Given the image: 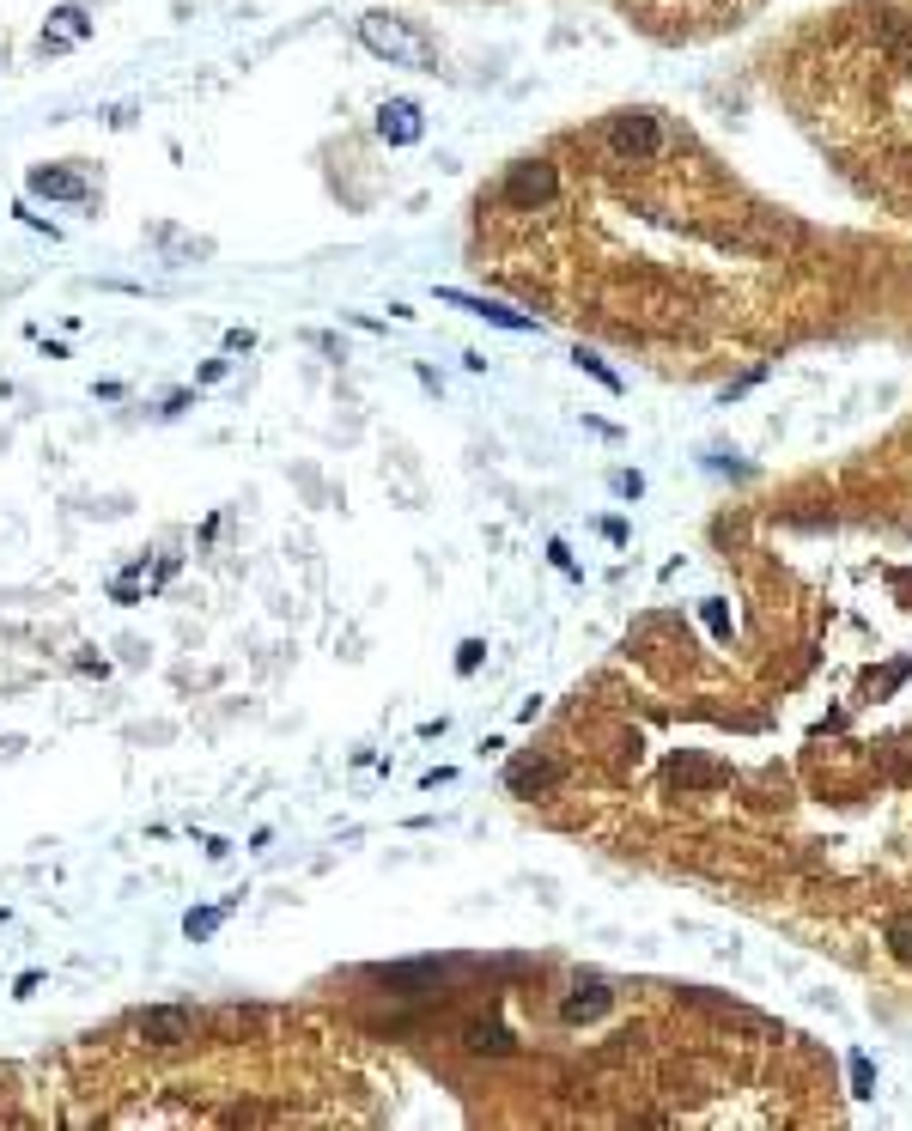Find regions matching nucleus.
Returning a JSON list of instances; mask_svg holds the SVG:
<instances>
[{"mask_svg":"<svg viewBox=\"0 0 912 1131\" xmlns=\"http://www.w3.org/2000/svg\"><path fill=\"white\" fill-rule=\"evenodd\" d=\"M359 37H365V49H371V55H384L390 67H438L432 37H426V31H414V25H408V19H396V13H365V19H359Z\"/></svg>","mask_w":912,"mask_h":1131,"instance_id":"1","label":"nucleus"},{"mask_svg":"<svg viewBox=\"0 0 912 1131\" xmlns=\"http://www.w3.org/2000/svg\"><path fill=\"white\" fill-rule=\"evenodd\" d=\"M663 116L657 110H621V116H608V153H615L621 165H645L663 153Z\"/></svg>","mask_w":912,"mask_h":1131,"instance_id":"2","label":"nucleus"},{"mask_svg":"<svg viewBox=\"0 0 912 1131\" xmlns=\"http://www.w3.org/2000/svg\"><path fill=\"white\" fill-rule=\"evenodd\" d=\"M554 189H560V177H554L548 159H517L505 189H499V201L505 207H542V201H554Z\"/></svg>","mask_w":912,"mask_h":1131,"instance_id":"3","label":"nucleus"},{"mask_svg":"<svg viewBox=\"0 0 912 1131\" xmlns=\"http://www.w3.org/2000/svg\"><path fill=\"white\" fill-rule=\"evenodd\" d=\"M438 305H456V311H469V317H487V323H499V329H517V335H529V329H536V317H523V311H505V305H493V298L456 292V286H444V292H438Z\"/></svg>","mask_w":912,"mask_h":1131,"instance_id":"4","label":"nucleus"},{"mask_svg":"<svg viewBox=\"0 0 912 1131\" xmlns=\"http://www.w3.org/2000/svg\"><path fill=\"white\" fill-rule=\"evenodd\" d=\"M140 1034H146L152 1046H183V1040H195V1016H189V1010H177V1004L140 1010Z\"/></svg>","mask_w":912,"mask_h":1131,"instance_id":"5","label":"nucleus"},{"mask_svg":"<svg viewBox=\"0 0 912 1131\" xmlns=\"http://www.w3.org/2000/svg\"><path fill=\"white\" fill-rule=\"evenodd\" d=\"M377 134H384L390 146H408V140H420V110H414L408 98L384 104V110H377Z\"/></svg>","mask_w":912,"mask_h":1131,"instance_id":"6","label":"nucleus"},{"mask_svg":"<svg viewBox=\"0 0 912 1131\" xmlns=\"http://www.w3.org/2000/svg\"><path fill=\"white\" fill-rule=\"evenodd\" d=\"M602 1010H608V986H602V979H578L572 998L560 1004L566 1022H590V1016H602Z\"/></svg>","mask_w":912,"mask_h":1131,"instance_id":"7","label":"nucleus"},{"mask_svg":"<svg viewBox=\"0 0 912 1131\" xmlns=\"http://www.w3.org/2000/svg\"><path fill=\"white\" fill-rule=\"evenodd\" d=\"M31 189L49 195V201H86V177H67V171H31Z\"/></svg>","mask_w":912,"mask_h":1131,"instance_id":"8","label":"nucleus"},{"mask_svg":"<svg viewBox=\"0 0 912 1131\" xmlns=\"http://www.w3.org/2000/svg\"><path fill=\"white\" fill-rule=\"evenodd\" d=\"M86 31H92L86 7H61V13H55V31H43V49H67V43H80Z\"/></svg>","mask_w":912,"mask_h":1131,"instance_id":"9","label":"nucleus"},{"mask_svg":"<svg viewBox=\"0 0 912 1131\" xmlns=\"http://www.w3.org/2000/svg\"><path fill=\"white\" fill-rule=\"evenodd\" d=\"M463 1046H469V1052H493V1059H505V1052H511V1034L493 1028V1022H469V1028H463Z\"/></svg>","mask_w":912,"mask_h":1131,"instance_id":"10","label":"nucleus"},{"mask_svg":"<svg viewBox=\"0 0 912 1131\" xmlns=\"http://www.w3.org/2000/svg\"><path fill=\"white\" fill-rule=\"evenodd\" d=\"M505 785H511L517 797H523V791H548V785H554V767H548V761H517V767L505 773Z\"/></svg>","mask_w":912,"mask_h":1131,"instance_id":"11","label":"nucleus"},{"mask_svg":"<svg viewBox=\"0 0 912 1131\" xmlns=\"http://www.w3.org/2000/svg\"><path fill=\"white\" fill-rule=\"evenodd\" d=\"M219 919H225V907H201V913H189V919H183V931L201 943V937H213V931H219Z\"/></svg>","mask_w":912,"mask_h":1131,"instance_id":"12","label":"nucleus"},{"mask_svg":"<svg viewBox=\"0 0 912 1131\" xmlns=\"http://www.w3.org/2000/svg\"><path fill=\"white\" fill-rule=\"evenodd\" d=\"M852 1095H876V1071L864 1052H852Z\"/></svg>","mask_w":912,"mask_h":1131,"instance_id":"13","label":"nucleus"},{"mask_svg":"<svg viewBox=\"0 0 912 1131\" xmlns=\"http://www.w3.org/2000/svg\"><path fill=\"white\" fill-rule=\"evenodd\" d=\"M578 365H584V371H596V377H602V384H608V390H621V377H615V371H608V365H602L596 353H584V347H578Z\"/></svg>","mask_w":912,"mask_h":1131,"instance_id":"14","label":"nucleus"},{"mask_svg":"<svg viewBox=\"0 0 912 1131\" xmlns=\"http://www.w3.org/2000/svg\"><path fill=\"white\" fill-rule=\"evenodd\" d=\"M706 627H712L718 639H730V615H724V602H718V596L706 602Z\"/></svg>","mask_w":912,"mask_h":1131,"instance_id":"15","label":"nucleus"},{"mask_svg":"<svg viewBox=\"0 0 912 1131\" xmlns=\"http://www.w3.org/2000/svg\"><path fill=\"white\" fill-rule=\"evenodd\" d=\"M481 651H487V645H481V639H469V645H463V651H456V669H463V675H469V669H475V663H481Z\"/></svg>","mask_w":912,"mask_h":1131,"instance_id":"16","label":"nucleus"},{"mask_svg":"<svg viewBox=\"0 0 912 1131\" xmlns=\"http://www.w3.org/2000/svg\"><path fill=\"white\" fill-rule=\"evenodd\" d=\"M615 493H621V499H639V493H645V481H639V475H615Z\"/></svg>","mask_w":912,"mask_h":1131,"instance_id":"17","label":"nucleus"},{"mask_svg":"<svg viewBox=\"0 0 912 1131\" xmlns=\"http://www.w3.org/2000/svg\"><path fill=\"white\" fill-rule=\"evenodd\" d=\"M894 949H900V955H906V961H912V925H906V919H900V925H894Z\"/></svg>","mask_w":912,"mask_h":1131,"instance_id":"18","label":"nucleus"}]
</instances>
